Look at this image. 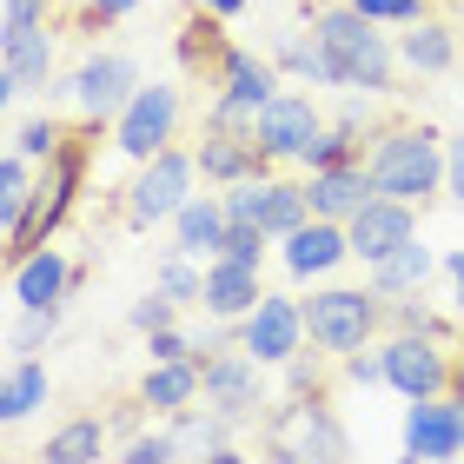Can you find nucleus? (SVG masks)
<instances>
[{
    "label": "nucleus",
    "instance_id": "obj_1",
    "mask_svg": "<svg viewBox=\"0 0 464 464\" xmlns=\"http://www.w3.org/2000/svg\"><path fill=\"white\" fill-rule=\"evenodd\" d=\"M305 20H312V34H319L325 53H332V80H339V93H372V100L398 93V73H405V60H398V34H385L378 20H365L352 0H312Z\"/></svg>",
    "mask_w": 464,
    "mask_h": 464
},
{
    "label": "nucleus",
    "instance_id": "obj_2",
    "mask_svg": "<svg viewBox=\"0 0 464 464\" xmlns=\"http://www.w3.org/2000/svg\"><path fill=\"white\" fill-rule=\"evenodd\" d=\"M445 140L451 133H438L431 120H392V126H378V140L365 146V166H372L378 193L405 199V206L425 213V206L445 193Z\"/></svg>",
    "mask_w": 464,
    "mask_h": 464
},
{
    "label": "nucleus",
    "instance_id": "obj_3",
    "mask_svg": "<svg viewBox=\"0 0 464 464\" xmlns=\"http://www.w3.org/2000/svg\"><path fill=\"white\" fill-rule=\"evenodd\" d=\"M266 464H352V431L332 411V392H285L259 425Z\"/></svg>",
    "mask_w": 464,
    "mask_h": 464
},
{
    "label": "nucleus",
    "instance_id": "obj_4",
    "mask_svg": "<svg viewBox=\"0 0 464 464\" xmlns=\"http://www.w3.org/2000/svg\"><path fill=\"white\" fill-rule=\"evenodd\" d=\"M93 140H100V126H80V133L60 146L53 160H40V186H34V206H27V226H20V239H7L0 252H7V266H20L27 252H40L53 239L60 226L73 219V206H80V186H87V153H93Z\"/></svg>",
    "mask_w": 464,
    "mask_h": 464
},
{
    "label": "nucleus",
    "instance_id": "obj_5",
    "mask_svg": "<svg viewBox=\"0 0 464 464\" xmlns=\"http://www.w3.org/2000/svg\"><path fill=\"white\" fill-rule=\"evenodd\" d=\"M305 305V339L332 352V358H345V352H365L385 339V292H372V285H339V279H319L312 285V299Z\"/></svg>",
    "mask_w": 464,
    "mask_h": 464
},
{
    "label": "nucleus",
    "instance_id": "obj_6",
    "mask_svg": "<svg viewBox=\"0 0 464 464\" xmlns=\"http://www.w3.org/2000/svg\"><path fill=\"white\" fill-rule=\"evenodd\" d=\"M140 87H146V80H140V60L120 53V47H100V53L80 60L73 73L53 80V93L80 113V126H100V133H113V120L126 113V100H133Z\"/></svg>",
    "mask_w": 464,
    "mask_h": 464
},
{
    "label": "nucleus",
    "instance_id": "obj_7",
    "mask_svg": "<svg viewBox=\"0 0 464 464\" xmlns=\"http://www.w3.org/2000/svg\"><path fill=\"white\" fill-rule=\"evenodd\" d=\"M193 186H199V160L186 153V146H166V153H153L133 179H126V193H120V219H126V226H140V232L173 226V219H179V206L193 199Z\"/></svg>",
    "mask_w": 464,
    "mask_h": 464
},
{
    "label": "nucleus",
    "instance_id": "obj_8",
    "mask_svg": "<svg viewBox=\"0 0 464 464\" xmlns=\"http://www.w3.org/2000/svg\"><path fill=\"white\" fill-rule=\"evenodd\" d=\"M385 392H398L405 405L425 398H451V365H458V339H431V332H385Z\"/></svg>",
    "mask_w": 464,
    "mask_h": 464
},
{
    "label": "nucleus",
    "instance_id": "obj_9",
    "mask_svg": "<svg viewBox=\"0 0 464 464\" xmlns=\"http://www.w3.org/2000/svg\"><path fill=\"white\" fill-rule=\"evenodd\" d=\"M179 120H186V93L173 80H146V87L126 100V113L113 120V153L146 166L153 153H166V146L179 140Z\"/></svg>",
    "mask_w": 464,
    "mask_h": 464
},
{
    "label": "nucleus",
    "instance_id": "obj_10",
    "mask_svg": "<svg viewBox=\"0 0 464 464\" xmlns=\"http://www.w3.org/2000/svg\"><path fill=\"white\" fill-rule=\"evenodd\" d=\"M232 226H259L272 246L292 239L305 219H312V193L305 179H279V173H259V179H239V186H219Z\"/></svg>",
    "mask_w": 464,
    "mask_h": 464
},
{
    "label": "nucleus",
    "instance_id": "obj_11",
    "mask_svg": "<svg viewBox=\"0 0 464 464\" xmlns=\"http://www.w3.org/2000/svg\"><path fill=\"white\" fill-rule=\"evenodd\" d=\"M325 120H332V113H319V100H312V93H292V87H285L272 107H259L252 140H259V153H266L272 166H305L312 140L325 133Z\"/></svg>",
    "mask_w": 464,
    "mask_h": 464
},
{
    "label": "nucleus",
    "instance_id": "obj_12",
    "mask_svg": "<svg viewBox=\"0 0 464 464\" xmlns=\"http://www.w3.org/2000/svg\"><path fill=\"white\" fill-rule=\"evenodd\" d=\"M206 405L213 411H226L239 431H252V425H266V411H272V392H266V365L252 352H219L213 365H206Z\"/></svg>",
    "mask_w": 464,
    "mask_h": 464
},
{
    "label": "nucleus",
    "instance_id": "obj_13",
    "mask_svg": "<svg viewBox=\"0 0 464 464\" xmlns=\"http://www.w3.org/2000/svg\"><path fill=\"white\" fill-rule=\"evenodd\" d=\"M312 339H305V305L292 292H266L259 305L239 319V352H252L266 372H279L285 358H299Z\"/></svg>",
    "mask_w": 464,
    "mask_h": 464
},
{
    "label": "nucleus",
    "instance_id": "obj_14",
    "mask_svg": "<svg viewBox=\"0 0 464 464\" xmlns=\"http://www.w3.org/2000/svg\"><path fill=\"white\" fill-rule=\"evenodd\" d=\"M53 80H60V34H53V20L0 47V100H7V107H20L27 93L53 87Z\"/></svg>",
    "mask_w": 464,
    "mask_h": 464
},
{
    "label": "nucleus",
    "instance_id": "obj_15",
    "mask_svg": "<svg viewBox=\"0 0 464 464\" xmlns=\"http://www.w3.org/2000/svg\"><path fill=\"white\" fill-rule=\"evenodd\" d=\"M279 266H285V279L319 285V279H332L339 266H352V232H345L339 219H305L292 239H279Z\"/></svg>",
    "mask_w": 464,
    "mask_h": 464
},
{
    "label": "nucleus",
    "instance_id": "obj_16",
    "mask_svg": "<svg viewBox=\"0 0 464 464\" xmlns=\"http://www.w3.org/2000/svg\"><path fill=\"white\" fill-rule=\"evenodd\" d=\"M213 93H226V100H239L246 113H259V107H272V100L285 93V73H279V60L272 53H259V47H232L219 53V67H213Z\"/></svg>",
    "mask_w": 464,
    "mask_h": 464
},
{
    "label": "nucleus",
    "instance_id": "obj_17",
    "mask_svg": "<svg viewBox=\"0 0 464 464\" xmlns=\"http://www.w3.org/2000/svg\"><path fill=\"white\" fill-rule=\"evenodd\" d=\"M305 193H312V219L352 226L378 199V179H372L365 160H345V166H325V173H305Z\"/></svg>",
    "mask_w": 464,
    "mask_h": 464
},
{
    "label": "nucleus",
    "instance_id": "obj_18",
    "mask_svg": "<svg viewBox=\"0 0 464 464\" xmlns=\"http://www.w3.org/2000/svg\"><path fill=\"white\" fill-rule=\"evenodd\" d=\"M345 232H352V259H358V266H378V259H392V252L405 246V239H418V206L378 193Z\"/></svg>",
    "mask_w": 464,
    "mask_h": 464
},
{
    "label": "nucleus",
    "instance_id": "obj_19",
    "mask_svg": "<svg viewBox=\"0 0 464 464\" xmlns=\"http://www.w3.org/2000/svg\"><path fill=\"white\" fill-rule=\"evenodd\" d=\"M193 160H199V179H206V186H239V179L279 173V166L259 153V140H252V133H206V126H199Z\"/></svg>",
    "mask_w": 464,
    "mask_h": 464
},
{
    "label": "nucleus",
    "instance_id": "obj_20",
    "mask_svg": "<svg viewBox=\"0 0 464 464\" xmlns=\"http://www.w3.org/2000/svg\"><path fill=\"white\" fill-rule=\"evenodd\" d=\"M7 279H14V305H67V292L80 285V266L60 246H40L20 266H7Z\"/></svg>",
    "mask_w": 464,
    "mask_h": 464
},
{
    "label": "nucleus",
    "instance_id": "obj_21",
    "mask_svg": "<svg viewBox=\"0 0 464 464\" xmlns=\"http://www.w3.org/2000/svg\"><path fill=\"white\" fill-rule=\"evenodd\" d=\"M206 398V365L199 358H166V365H146L140 378V405L153 418H179Z\"/></svg>",
    "mask_w": 464,
    "mask_h": 464
},
{
    "label": "nucleus",
    "instance_id": "obj_22",
    "mask_svg": "<svg viewBox=\"0 0 464 464\" xmlns=\"http://www.w3.org/2000/svg\"><path fill=\"white\" fill-rule=\"evenodd\" d=\"M398 438H405V451L418 464H438V458H464L458 445V411L451 398H425V405H405V425H398Z\"/></svg>",
    "mask_w": 464,
    "mask_h": 464
},
{
    "label": "nucleus",
    "instance_id": "obj_23",
    "mask_svg": "<svg viewBox=\"0 0 464 464\" xmlns=\"http://www.w3.org/2000/svg\"><path fill=\"white\" fill-rule=\"evenodd\" d=\"M266 299V279L252 266H232V259H206V299L199 312L206 319H219V325H239L252 305Z\"/></svg>",
    "mask_w": 464,
    "mask_h": 464
},
{
    "label": "nucleus",
    "instance_id": "obj_24",
    "mask_svg": "<svg viewBox=\"0 0 464 464\" xmlns=\"http://www.w3.org/2000/svg\"><path fill=\"white\" fill-rule=\"evenodd\" d=\"M226 232H232L226 199L219 193H193V199L179 206V219H173V252H186V259H219Z\"/></svg>",
    "mask_w": 464,
    "mask_h": 464
},
{
    "label": "nucleus",
    "instance_id": "obj_25",
    "mask_svg": "<svg viewBox=\"0 0 464 464\" xmlns=\"http://www.w3.org/2000/svg\"><path fill=\"white\" fill-rule=\"evenodd\" d=\"M398 60H405V73L418 80H438L458 67V34L445 27V20H418V27H398Z\"/></svg>",
    "mask_w": 464,
    "mask_h": 464
},
{
    "label": "nucleus",
    "instance_id": "obj_26",
    "mask_svg": "<svg viewBox=\"0 0 464 464\" xmlns=\"http://www.w3.org/2000/svg\"><path fill=\"white\" fill-rule=\"evenodd\" d=\"M272 60H279L285 80H305V87H339V80H332V53H325V40L312 34V20H305V27H279V34H272Z\"/></svg>",
    "mask_w": 464,
    "mask_h": 464
},
{
    "label": "nucleus",
    "instance_id": "obj_27",
    "mask_svg": "<svg viewBox=\"0 0 464 464\" xmlns=\"http://www.w3.org/2000/svg\"><path fill=\"white\" fill-rule=\"evenodd\" d=\"M431 272H438V252H431L425 239H405L392 259L365 266V285L385 292V299H405V292H425V285H431Z\"/></svg>",
    "mask_w": 464,
    "mask_h": 464
},
{
    "label": "nucleus",
    "instance_id": "obj_28",
    "mask_svg": "<svg viewBox=\"0 0 464 464\" xmlns=\"http://www.w3.org/2000/svg\"><path fill=\"white\" fill-rule=\"evenodd\" d=\"M166 431H173V445H179V464H206L219 445H232V438H239V425H232L226 411H213L199 398L193 411H179V418H166Z\"/></svg>",
    "mask_w": 464,
    "mask_h": 464
},
{
    "label": "nucleus",
    "instance_id": "obj_29",
    "mask_svg": "<svg viewBox=\"0 0 464 464\" xmlns=\"http://www.w3.org/2000/svg\"><path fill=\"white\" fill-rule=\"evenodd\" d=\"M100 458H113L107 418H67V425H53L47 445H40V464H100Z\"/></svg>",
    "mask_w": 464,
    "mask_h": 464
},
{
    "label": "nucleus",
    "instance_id": "obj_30",
    "mask_svg": "<svg viewBox=\"0 0 464 464\" xmlns=\"http://www.w3.org/2000/svg\"><path fill=\"white\" fill-rule=\"evenodd\" d=\"M47 398H53L47 358H14L7 378H0V418H7V425H27V418L47 405Z\"/></svg>",
    "mask_w": 464,
    "mask_h": 464
},
{
    "label": "nucleus",
    "instance_id": "obj_31",
    "mask_svg": "<svg viewBox=\"0 0 464 464\" xmlns=\"http://www.w3.org/2000/svg\"><path fill=\"white\" fill-rule=\"evenodd\" d=\"M34 186H40V160L27 153H0V246L20 239V226H27V206H34Z\"/></svg>",
    "mask_w": 464,
    "mask_h": 464
},
{
    "label": "nucleus",
    "instance_id": "obj_32",
    "mask_svg": "<svg viewBox=\"0 0 464 464\" xmlns=\"http://www.w3.org/2000/svg\"><path fill=\"white\" fill-rule=\"evenodd\" d=\"M226 47H232V40H226V20L206 14V7H193V14L179 20V34H173V53H179L186 73H213Z\"/></svg>",
    "mask_w": 464,
    "mask_h": 464
},
{
    "label": "nucleus",
    "instance_id": "obj_33",
    "mask_svg": "<svg viewBox=\"0 0 464 464\" xmlns=\"http://www.w3.org/2000/svg\"><path fill=\"white\" fill-rule=\"evenodd\" d=\"M60 312H67V305H20L14 325H7V352L14 358H40L60 339Z\"/></svg>",
    "mask_w": 464,
    "mask_h": 464
},
{
    "label": "nucleus",
    "instance_id": "obj_34",
    "mask_svg": "<svg viewBox=\"0 0 464 464\" xmlns=\"http://www.w3.org/2000/svg\"><path fill=\"white\" fill-rule=\"evenodd\" d=\"M153 285H160V292H173L186 312H199V299H206V259H186V252L166 246V259L153 266Z\"/></svg>",
    "mask_w": 464,
    "mask_h": 464
},
{
    "label": "nucleus",
    "instance_id": "obj_35",
    "mask_svg": "<svg viewBox=\"0 0 464 464\" xmlns=\"http://www.w3.org/2000/svg\"><path fill=\"white\" fill-rule=\"evenodd\" d=\"M385 332H431V339H458L451 319L438 312L425 292H405V299H385Z\"/></svg>",
    "mask_w": 464,
    "mask_h": 464
},
{
    "label": "nucleus",
    "instance_id": "obj_36",
    "mask_svg": "<svg viewBox=\"0 0 464 464\" xmlns=\"http://www.w3.org/2000/svg\"><path fill=\"white\" fill-rule=\"evenodd\" d=\"M67 140H73V126L53 120V113H27V120L7 133V146H14V153H27V160H53Z\"/></svg>",
    "mask_w": 464,
    "mask_h": 464
},
{
    "label": "nucleus",
    "instance_id": "obj_37",
    "mask_svg": "<svg viewBox=\"0 0 464 464\" xmlns=\"http://www.w3.org/2000/svg\"><path fill=\"white\" fill-rule=\"evenodd\" d=\"M365 133H352L345 120H325V133L312 140V153H305V173H325V166H345V160H365Z\"/></svg>",
    "mask_w": 464,
    "mask_h": 464
},
{
    "label": "nucleus",
    "instance_id": "obj_38",
    "mask_svg": "<svg viewBox=\"0 0 464 464\" xmlns=\"http://www.w3.org/2000/svg\"><path fill=\"white\" fill-rule=\"evenodd\" d=\"M113 464H179V445L173 431H166V418H153L140 438H126V445H113Z\"/></svg>",
    "mask_w": 464,
    "mask_h": 464
},
{
    "label": "nucleus",
    "instance_id": "obj_39",
    "mask_svg": "<svg viewBox=\"0 0 464 464\" xmlns=\"http://www.w3.org/2000/svg\"><path fill=\"white\" fill-rule=\"evenodd\" d=\"M179 319H186V305L173 299V292H160V285H146L140 299L126 305V325H133L140 339H146V332H160V325H179Z\"/></svg>",
    "mask_w": 464,
    "mask_h": 464
},
{
    "label": "nucleus",
    "instance_id": "obj_40",
    "mask_svg": "<svg viewBox=\"0 0 464 464\" xmlns=\"http://www.w3.org/2000/svg\"><path fill=\"white\" fill-rule=\"evenodd\" d=\"M325 365H339V358L319 352V345H305L299 358L279 365V392H325Z\"/></svg>",
    "mask_w": 464,
    "mask_h": 464
},
{
    "label": "nucleus",
    "instance_id": "obj_41",
    "mask_svg": "<svg viewBox=\"0 0 464 464\" xmlns=\"http://www.w3.org/2000/svg\"><path fill=\"white\" fill-rule=\"evenodd\" d=\"M47 14H53V0H0V47L34 34V27H47Z\"/></svg>",
    "mask_w": 464,
    "mask_h": 464
},
{
    "label": "nucleus",
    "instance_id": "obj_42",
    "mask_svg": "<svg viewBox=\"0 0 464 464\" xmlns=\"http://www.w3.org/2000/svg\"><path fill=\"white\" fill-rule=\"evenodd\" d=\"M219 259H232V266H252V272H266V259H272V239L259 226H232L226 232V252Z\"/></svg>",
    "mask_w": 464,
    "mask_h": 464
},
{
    "label": "nucleus",
    "instance_id": "obj_43",
    "mask_svg": "<svg viewBox=\"0 0 464 464\" xmlns=\"http://www.w3.org/2000/svg\"><path fill=\"white\" fill-rule=\"evenodd\" d=\"M166 358H193V325H160L146 332V365H166Z\"/></svg>",
    "mask_w": 464,
    "mask_h": 464
},
{
    "label": "nucleus",
    "instance_id": "obj_44",
    "mask_svg": "<svg viewBox=\"0 0 464 464\" xmlns=\"http://www.w3.org/2000/svg\"><path fill=\"white\" fill-rule=\"evenodd\" d=\"M252 120H259V113H246L239 100H226V93H213V100H206V113H199L206 133H252Z\"/></svg>",
    "mask_w": 464,
    "mask_h": 464
},
{
    "label": "nucleus",
    "instance_id": "obj_45",
    "mask_svg": "<svg viewBox=\"0 0 464 464\" xmlns=\"http://www.w3.org/2000/svg\"><path fill=\"white\" fill-rule=\"evenodd\" d=\"M339 372L352 378V385H365V392H372V385H385V352H378V345L345 352V358H339Z\"/></svg>",
    "mask_w": 464,
    "mask_h": 464
},
{
    "label": "nucleus",
    "instance_id": "obj_46",
    "mask_svg": "<svg viewBox=\"0 0 464 464\" xmlns=\"http://www.w3.org/2000/svg\"><path fill=\"white\" fill-rule=\"evenodd\" d=\"M146 425H153V411L140 405V392L126 398V405H113V411H107V431H113V445H126V438H140Z\"/></svg>",
    "mask_w": 464,
    "mask_h": 464
},
{
    "label": "nucleus",
    "instance_id": "obj_47",
    "mask_svg": "<svg viewBox=\"0 0 464 464\" xmlns=\"http://www.w3.org/2000/svg\"><path fill=\"white\" fill-rule=\"evenodd\" d=\"M445 199L464 213V133H451V140H445Z\"/></svg>",
    "mask_w": 464,
    "mask_h": 464
},
{
    "label": "nucleus",
    "instance_id": "obj_48",
    "mask_svg": "<svg viewBox=\"0 0 464 464\" xmlns=\"http://www.w3.org/2000/svg\"><path fill=\"white\" fill-rule=\"evenodd\" d=\"M140 0H87V27H120Z\"/></svg>",
    "mask_w": 464,
    "mask_h": 464
},
{
    "label": "nucleus",
    "instance_id": "obj_49",
    "mask_svg": "<svg viewBox=\"0 0 464 464\" xmlns=\"http://www.w3.org/2000/svg\"><path fill=\"white\" fill-rule=\"evenodd\" d=\"M438 272H445V279H451V305L464 312V246H451L445 259H438Z\"/></svg>",
    "mask_w": 464,
    "mask_h": 464
},
{
    "label": "nucleus",
    "instance_id": "obj_50",
    "mask_svg": "<svg viewBox=\"0 0 464 464\" xmlns=\"http://www.w3.org/2000/svg\"><path fill=\"white\" fill-rule=\"evenodd\" d=\"M352 7L365 20H378V27H398V7H405V0H352Z\"/></svg>",
    "mask_w": 464,
    "mask_h": 464
},
{
    "label": "nucleus",
    "instance_id": "obj_51",
    "mask_svg": "<svg viewBox=\"0 0 464 464\" xmlns=\"http://www.w3.org/2000/svg\"><path fill=\"white\" fill-rule=\"evenodd\" d=\"M193 7H206V14H219V20H239L252 0H193Z\"/></svg>",
    "mask_w": 464,
    "mask_h": 464
},
{
    "label": "nucleus",
    "instance_id": "obj_52",
    "mask_svg": "<svg viewBox=\"0 0 464 464\" xmlns=\"http://www.w3.org/2000/svg\"><path fill=\"white\" fill-rule=\"evenodd\" d=\"M206 464H252V451L239 445V438H232V445H219V451H213V458H206Z\"/></svg>",
    "mask_w": 464,
    "mask_h": 464
},
{
    "label": "nucleus",
    "instance_id": "obj_53",
    "mask_svg": "<svg viewBox=\"0 0 464 464\" xmlns=\"http://www.w3.org/2000/svg\"><path fill=\"white\" fill-rule=\"evenodd\" d=\"M451 398H464V332H458V365H451Z\"/></svg>",
    "mask_w": 464,
    "mask_h": 464
},
{
    "label": "nucleus",
    "instance_id": "obj_54",
    "mask_svg": "<svg viewBox=\"0 0 464 464\" xmlns=\"http://www.w3.org/2000/svg\"><path fill=\"white\" fill-rule=\"evenodd\" d=\"M451 411H458V445H464V398H451Z\"/></svg>",
    "mask_w": 464,
    "mask_h": 464
},
{
    "label": "nucleus",
    "instance_id": "obj_55",
    "mask_svg": "<svg viewBox=\"0 0 464 464\" xmlns=\"http://www.w3.org/2000/svg\"><path fill=\"white\" fill-rule=\"evenodd\" d=\"M7 464H40V458H7Z\"/></svg>",
    "mask_w": 464,
    "mask_h": 464
},
{
    "label": "nucleus",
    "instance_id": "obj_56",
    "mask_svg": "<svg viewBox=\"0 0 464 464\" xmlns=\"http://www.w3.org/2000/svg\"><path fill=\"white\" fill-rule=\"evenodd\" d=\"M392 464H418V458H411V451H405V458H392Z\"/></svg>",
    "mask_w": 464,
    "mask_h": 464
},
{
    "label": "nucleus",
    "instance_id": "obj_57",
    "mask_svg": "<svg viewBox=\"0 0 464 464\" xmlns=\"http://www.w3.org/2000/svg\"><path fill=\"white\" fill-rule=\"evenodd\" d=\"M438 464H458V458H438Z\"/></svg>",
    "mask_w": 464,
    "mask_h": 464
}]
</instances>
